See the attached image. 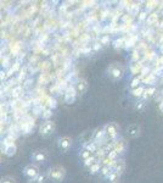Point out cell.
Here are the masks:
<instances>
[{"label":"cell","instance_id":"obj_24","mask_svg":"<svg viewBox=\"0 0 163 183\" xmlns=\"http://www.w3.org/2000/svg\"><path fill=\"white\" fill-rule=\"evenodd\" d=\"M94 154L92 152H90L89 150H86V149H84L83 151H82V154H80V156L83 158V160H86V159H89V158H91Z\"/></svg>","mask_w":163,"mask_h":183},{"label":"cell","instance_id":"obj_15","mask_svg":"<svg viewBox=\"0 0 163 183\" xmlns=\"http://www.w3.org/2000/svg\"><path fill=\"white\" fill-rule=\"evenodd\" d=\"M101 161H96L92 166H90L89 167V172H90V175H96L97 172H100V170H101Z\"/></svg>","mask_w":163,"mask_h":183},{"label":"cell","instance_id":"obj_21","mask_svg":"<svg viewBox=\"0 0 163 183\" xmlns=\"http://www.w3.org/2000/svg\"><path fill=\"white\" fill-rule=\"evenodd\" d=\"M96 161H97V159H96V156H95V155H92L91 158H89V159H86V160H84V166L89 169V167H90V166H92V165H94V164H95Z\"/></svg>","mask_w":163,"mask_h":183},{"label":"cell","instance_id":"obj_32","mask_svg":"<svg viewBox=\"0 0 163 183\" xmlns=\"http://www.w3.org/2000/svg\"><path fill=\"white\" fill-rule=\"evenodd\" d=\"M159 110H161V111L163 112V101H162V103L159 104Z\"/></svg>","mask_w":163,"mask_h":183},{"label":"cell","instance_id":"obj_30","mask_svg":"<svg viewBox=\"0 0 163 183\" xmlns=\"http://www.w3.org/2000/svg\"><path fill=\"white\" fill-rule=\"evenodd\" d=\"M146 17H149V16H147V14H146L145 11H141V12L139 14V20H145Z\"/></svg>","mask_w":163,"mask_h":183},{"label":"cell","instance_id":"obj_18","mask_svg":"<svg viewBox=\"0 0 163 183\" xmlns=\"http://www.w3.org/2000/svg\"><path fill=\"white\" fill-rule=\"evenodd\" d=\"M124 167H125L124 161H123V160H119V161H116V164H114V166H113V170H116L117 172H119V173L122 175Z\"/></svg>","mask_w":163,"mask_h":183},{"label":"cell","instance_id":"obj_5","mask_svg":"<svg viewBox=\"0 0 163 183\" xmlns=\"http://www.w3.org/2000/svg\"><path fill=\"white\" fill-rule=\"evenodd\" d=\"M71 145H72V139H71L70 137H67V136L61 137V138H58V140H57V146H58L61 150H63V151H67V150L71 148Z\"/></svg>","mask_w":163,"mask_h":183},{"label":"cell","instance_id":"obj_25","mask_svg":"<svg viewBox=\"0 0 163 183\" xmlns=\"http://www.w3.org/2000/svg\"><path fill=\"white\" fill-rule=\"evenodd\" d=\"M51 115H52V110H51V109H46V110H44L43 114H42V116L45 118V121H48L49 117H51Z\"/></svg>","mask_w":163,"mask_h":183},{"label":"cell","instance_id":"obj_7","mask_svg":"<svg viewBox=\"0 0 163 183\" xmlns=\"http://www.w3.org/2000/svg\"><path fill=\"white\" fill-rule=\"evenodd\" d=\"M76 97H77V92H76V89L68 88L67 92H66V94H64V101H66L67 104H72V103H74Z\"/></svg>","mask_w":163,"mask_h":183},{"label":"cell","instance_id":"obj_8","mask_svg":"<svg viewBox=\"0 0 163 183\" xmlns=\"http://www.w3.org/2000/svg\"><path fill=\"white\" fill-rule=\"evenodd\" d=\"M113 149L118 152V154H122V152H124L125 149H127V143H125V140H124V139H118V140H116V142L113 143Z\"/></svg>","mask_w":163,"mask_h":183},{"label":"cell","instance_id":"obj_20","mask_svg":"<svg viewBox=\"0 0 163 183\" xmlns=\"http://www.w3.org/2000/svg\"><path fill=\"white\" fill-rule=\"evenodd\" d=\"M44 179H45V176H44L43 173H39L37 177L32 178L28 183H44Z\"/></svg>","mask_w":163,"mask_h":183},{"label":"cell","instance_id":"obj_29","mask_svg":"<svg viewBox=\"0 0 163 183\" xmlns=\"http://www.w3.org/2000/svg\"><path fill=\"white\" fill-rule=\"evenodd\" d=\"M2 183H15L14 178H10V177H6L4 179H2Z\"/></svg>","mask_w":163,"mask_h":183},{"label":"cell","instance_id":"obj_4","mask_svg":"<svg viewBox=\"0 0 163 183\" xmlns=\"http://www.w3.org/2000/svg\"><path fill=\"white\" fill-rule=\"evenodd\" d=\"M23 173H24L26 177L32 179V178H34V177H37L39 175V167L37 165H34V164H29V165H27L23 169Z\"/></svg>","mask_w":163,"mask_h":183},{"label":"cell","instance_id":"obj_19","mask_svg":"<svg viewBox=\"0 0 163 183\" xmlns=\"http://www.w3.org/2000/svg\"><path fill=\"white\" fill-rule=\"evenodd\" d=\"M112 166H108V165H102V167H101V170H100V173H101V176H104V177H107L110 173H111V171H112Z\"/></svg>","mask_w":163,"mask_h":183},{"label":"cell","instance_id":"obj_28","mask_svg":"<svg viewBox=\"0 0 163 183\" xmlns=\"http://www.w3.org/2000/svg\"><path fill=\"white\" fill-rule=\"evenodd\" d=\"M48 101H49V103H48V105H49V109H51V110H52L54 108H56V105H57V104H56V100H55L54 98H50Z\"/></svg>","mask_w":163,"mask_h":183},{"label":"cell","instance_id":"obj_31","mask_svg":"<svg viewBox=\"0 0 163 183\" xmlns=\"http://www.w3.org/2000/svg\"><path fill=\"white\" fill-rule=\"evenodd\" d=\"M107 40H108V38H107V37H104L101 42H102V44H106V43H107Z\"/></svg>","mask_w":163,"mask_h":183},{"label":"cell","instance_id":"obj_9","mask_svg":"<svg viewBox=\"0 0 163 183\" xmlns=\"http://www.w3.org/2000/svg\"><path fill=\"white\" fill-rule=\"evenodd\" d=\"M32 158H33V160L37 162H44L46 160V152L44 150H37L33 152Z\"/></svg>","mask_w":163,"mask_h":183},{"label":"cell","instance_id":"obj_16","mask_svg":"<svg viewBox=\"0 0 163 183\" xmlns=\"http://www.w3.org/2000/svg\"><path fill=\"white\" fill-rule=\"evenodd\" d=\"M144 93H145V89L141 87V85H139L138 88H135V89H132V95L133 97H135V98H140V97H143L144 95Z\"/></svg>","mask_w":163,"mask_h":183},{"label":"cell","instance_id":"obj_14","mask_svg":"<svg viewBox=\"0 0 163 183\" xmlns=\"http://www.w3.org/2000/svg\"><path fill=\"white\" fill-rule=\"evenodd\" d=\"M119 177H121V173H119V172H117L116 170H113V169H112L111 173H110V175H108L106 178H107V179H108L111 183H114V182H117V181L119 179Z\"/></svg>","mask_w":163,"mask_h":183},{"label":"cell","instance_id":"obj_6","mask_svg":"<svg viewBox=\"0 0 163 183\" xmlns=\"http://www.w3.org/2000/svg\"><path fill=\"white\" fill-rule=\"evenodd\" d=\"M74 89L77 92V94H84L85 92H86V89H88V82H86V79H84V78L78 79L77 83H76Z\"/></svg>","mask_w":163,"mask_h":183},{"label":"cell","instance_id":"obj_26","mask_svg":"<svg viewBox=\"0 0 163 183\" xmlns=\"http://www.w3.org/2000/svg\"><path fill=\"white\" fill-rule=\"evenodd\" d=\"M139 83H140V77H134L132 83H130V87H132L133 89H135V88L139 87Z\"/></svg>","mask_w":163,"mask_h":183},{"label":"cell","instance_id":"obj_13","mask_svg":"<svg viewBox=\"0 0 163 183\" xmlns=\"http://www.w3.org/2000/svg\"><path fill=\"white\" fill-rule=\"evenodd\" d=\"M122 73H123V71H122V69L118 67V66H113V67L110 70V76H111L112 78H114V79L121 78V77H122Z\"/></svg>","mask_w":163,"mask_h":183},{"label":"cell","instance_id":"obj_2","mask_svg":"<svg viewBox=\"0 0 163 183\" xmlns=\"http://www.w3.org/2000/svg\"><path fill=\"white\" fill-rule=\"evenodd\" d=\"M55 127H56L55 126V122H52L51 120L44 121L43 124L40 125V127H39V133L42 136H44V137L50 136V134H52L55 132Z\"/></svg>","mask_w":163,"mask_h":183},{"label":"cell","instance_id":"obj_12","mask_svg":"<svg viewBox=\"0 0 163 183\" xmlns=\"http://www.w3.org/2000/svg\"><path fill=\"white\" fill-rule=\"evenodd\" d=\"M84 149L89 150L90 152H92V154H95V152H97V151H99V146H97V143H96L95 140L85 143V144H84Z\"/></svg>","mask_w":163,"mask_h":183},{"label":"cell","instance_id":"obj_22","mask_svg":"<svg viewBox=\"0 0 163 183\" xmlns=\"http://www.w3.org/2000/svg\"><path fill=\"white\" fill-rule=\"evenodd\" d=\"M156 92V88L155 87H150V88H147L146 90H145V93H144V98H150V97H152L153 95V93Z\"/></svg>","mask_w":163,"mask_h":183},{"label":"cell","instance_id":"obj_27","mask_svg":"<svg viewBox=\"0 0 163 183\" xmlns=\"http://www.w3.org/2000/svg\"><path fill=\"white\" fill-rule=\"evenodd\" d=\"M156 20H157V14H151V15H149V17H147V22L151 24V23H153V22H156Z\"/></svg>","mask_w":163,"mask_h":183},{"label":"cell","instance_id":"obj_3","mask_svg":"<svg viewBox=\"0 0 163 183\" xmlns=\"http://www.w3.org/2000/svg\"><path fill=\"white\" fill-rule=\"evenodd\" d=\"M104 130H105V133L108 139H116L118 136V132H119V127L116 122H108L107 125H105Z\"/></svg>","mask_w":163,"mask_h":183},{"label":"cell","instance_id":"obj_1","mask_svg":"<svg viewBox=\"0 0 163 183\" xmlns=\"http://www.w3.org/2000/svg\"><path fill=\"white\" fill-rule=\"evenodd\" d=\"M48 177L54 183H60L64 179V177H66V170H64V167L58 166V165L52 166L48 171Z\"/></svg>","mask_w":163,"mask_h":183},{"label":"cell","instance_id":"obj_17","mask_svg":"<svg viewBox=\"0 0 163 183\" xmlns=\"http://www.w3.org/2000/svg\"><path fill=\"white\" fill-rule=\"evenodd\" d=\"M105 136H106L105 130H104V128H100V130H97V131L94 133V140L97 143L99 140H101V139H102Z\"/></svg>","mask_w":163,"mask_h":183},{"label":"cell","instance_id":"obj_10","mask_svg":"<svg viewBox=\"0 0 163 183\" xmlns=\"http://www.w3.org/2000/svg\"><path fill=\"white\" fill-rule=\"evenodd\" d=\"M127 133L129 137H132V138H135L140 134V127L138 125H130L128 128H127Z\"/></svg>","mask_w":163,"mask_h":183},{"label":"cell","instance_id":"obj_11","mask_svg":"<svg viewBox=\"0 0 163 183\" xmlns=\"http://www.w3.org/2000/svg\"><path fill=\"white\" fill-rule=\"evenodd\" d=\"M16 151H17V146L15 143H11V144H8L5 145L4 148V154L6 156H14L16 154Z\"/></svg>","mask_w":163,"mask_h":183},{"label":"cell","instance_id":"obj_23","mask_svg":"<svg viewBox=\"0 0 163 183\" xmlns=\"http://www.w3.org/2000/svg\"><path fill=\"white\" fill-rule=\"evenodd\" d=\"M117 155H118V152L114 150V149H112V150H110L108 152H107V158L110 159V160H112V161H117L116 159H117Z\"/></svg>","mask_w":163,"mask_h":183}]
</instances>
